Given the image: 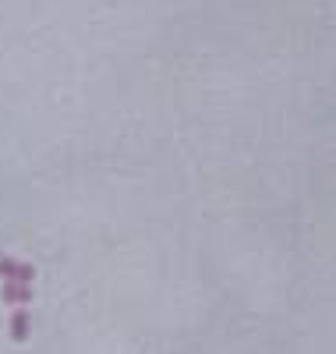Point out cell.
<instances>
[{
    "label": "cell",
    "instance_id": "cell-1",
    "mask_svg": "<svg viewBox=\"0 0 336 354\" xmlns=\"http://www.w3.org/2000/svg\"><path fill=\"white\" fill-rule=\"evenodd\" d=\"M0 277L4 280H15V283H32L36 280V266L28 262H15V259H0Z\"/></svg>",
    "mask_w": 336,
    "mask_h": 354
},
{
    "label": "cell",
    "instance_id": "cell-2",
    "mask_svg": "<svg viewBox=\"0 0 336 354\" xmlns=\"http://www.w3.org/2000/svg\"><path fill=\"white\" fill-rule=\"evenodd\" d=\"M0 298L8 305H28L36 298L32 294V283H15V280H4V290H0Z\"/></svg>",
    "mask_w": 336,
    "mask_h": 354
},
{
    "label": "cell",
    "instance_id": "cell-3",
    "mask_svg": "<svg viewBox=\"0 0 336 354\" xmlns=\"http://www.w3.org/2000/svg\"><path fill=\"white\" fill-rule=\"evenodd\" d=\"M28 330H32V319H28V312H15V315H11V337H15V340H28Z\"/></svg>",
    "mask_w": 336,
    "mask_h": 354
}]
</instances>
